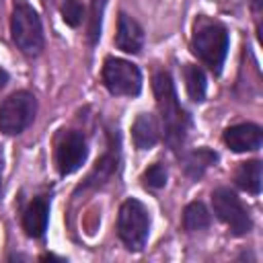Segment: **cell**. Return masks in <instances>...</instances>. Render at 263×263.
I'll return each instance as SVG.
<instances>
[{
    "mask_svg": "<svg viewBox=\"0 0 263 263\" xmlns=\"http://www.w3.org/2000/svg\"><path fill=\"white\" fill-rule=\"evenodd\" d=\"M152 90H154L156 105H158V111H160V117L164 123V140H166L168 148L177 152L183 148V144L187 140L191 119L185 113V109L181 107V103L177 99L175 82L166 70L156 72V76L152 80Z\"/></svg>",
    "mask_w": 263,
    "mask_h": 263,
    "instance_id": "cell-1",
    "label": "cell"
},
{
    "mask_svg": "<svg viewBox=\"0 0 263 263\" xmlns=\"http://www.w3.org/2000/svg\"><path fill=\"white\" fill-rule=\"evenodd\" d=\"M228 41L230 39L224 25L201 18L199 23H195V31L191 37V51L199 62H203L212 72L218 74L228 53Z\"/></svg>",
    "mask_w": 263,
    "mask_h": 263,
    "instance_id": "cell-2",
    "label": "cell"
},
{
    "mask_svg": "<svg viewBox=\"0 0 263 263\" xmlns=\"http://www.w3.org/2000/svg\"><path fill=\"white\" fill-rule=\"evenodd\" d=\"M10 33L14 45L25 53L27 58H35L43 49V27L39 14L23 0L14 4L12 16H10Z\"/></svg>",
    "mask_w": 263,
    "mask_h": 263,
    "instance_id": "cell-3",
    "label": "cell"
},
{
    "mask_svg": "<svg viewBox=\"0 0 263 263\" xmlns=\"http://www.w3.org/2000/svg\"><path fill=\"white\" fill-rule=\"evenodd\" d=\"M117 234L125 249L142 251L150 234V214L146 205L134 197L125 199L117 214Z\"/></svg>",
    "mask_w": 263,
    "mask_h": 263,
    "instance_id": "cell-4",
    "label": "cell"
},
{
    "mask_svg": "<svg viewBox=\"0 0 263 263\" xmlns=\"http://www.w3.org/2000/svg\"><path fill=\"white\" fill-rule=\"evenodd\" d=\"M37 115V99L29 90H16L0 105V132L6 136H18L25 132Z\"/></svg>",
    "mask_w": 263,
    "mask_h": 263,
    "instance_id": "cell-5",
    "label": "cell"
},
{
    "mask_svg": "<svg viewBox=\"0 0 263 263\" xmlns=\"http://www.w3.org/2000/svg\"><path fill=\"white\" fill-rule=\"evenodd\" d=\"M103 84L115 97H138L142 90V72L127 60L107 58L103 66Z\"/></svg>",
    "mask_w": 263,
    "mask_h": 263,
    "instance_id": "cell-6",
    "label": "cell"
},
{
    "mask_svg": "<svg viewBox=\"0 0 263 263\" xmlns=\"http://www.w3.org/2000/svg\"><path fill=\"white\" fill-rule=\"evenodd\" d=\"M212 205H214V214L218 216V220L224 222L234 236H242L251 230L253 222H251L247 208L236 197V193L230 191L228 187H218L212 193Z\"/></svg>",
    "mask_w": 263,
    "mask_h": 263,
    "instance_id": "cell-7",
    "label": "cell"
},
{
    "mask_svg": "<svg viewBox=\"0 0 263 263\" xmlns=\"http://www.w3.org/2000/svg\"><path fill=\"white\" fill-rule=\"evenodd\" d=\"M88 156V146L82 134L78 132H62L58 146H55V164L60 175H72L76 173Z\"/></svg>",
    "mask_w": 263,
    "mask_h": 263,
    "instance_id": "cell-8",
    "label": "cell"
},
{
    "mask_svg": "<svg viewBox=\"0 0 263 263\" xmlns=\"http://www.w3.org/2000/svg\"><path fill=\"white\" fill-rule=\"evenodd\" d=\"M261 127L255 123H238V125H230L224 132V144L232 150V152H253L257 148H261Z\"/></svg>",
    "mask_w": 263,
    "mask_h": 263,
    "instance_id": "cell-9",
    "label": "cell"
},
{
    "mask_svg": "<svg viewBox=\"0 0 263 263\" xmlns=\"http://www.w3.org/2000/svg\"><path fill=\"white\" fill-rule=\"evenodd\" d=\"M115 45L117 49L125 53H138L144 45V31L129 14L121 12L117 21V33H115Z\"/></svg>",
    "mask_w": 263,
    "mask_h": 263,
    "instance_id": "cell-10",
    "label": "cell"
},
{
    "mask_svg": "<svg viewBox=\"0 0 263 263\" xmlns=\"http://www.w3.org/2000/svg\"><path fill=\"white\" fill-rule=\"evenodd\" d=\"M47 220H49V201L47 197H35L25 214H23V230L31 238H41L47 230Z\"/></svg>",
    "mask_w": 263,
    "mask_h": 263,
    "instance_id": "cell-11",
    "label": "cell"
},
{
    "mask_svg": "<svg viewBox=\"0 0 263 263\" xmlns=\"http://www.w3.org/2000/svg\"><path fill=\"white\" fill-rule=\"evenodd\" d=\"M132 138L136 148L140 150H150L158 138H160V129H158V121L152 113H140L132 125Z\"/></svg>",
    "mask_w": 263,
    "mask_h": 263,
    "instance_id": "cell-12",
    "label": "cell"
},
{
    "mask_svg": "<svg viewBox=\"0 0 263 263\" xmlns=\"http://www.w3.org/2000/svg\"><path fill=\"white\" fill-rule=\"evenodd\" d=\"M261 177H263V164H261V160H249V162H242L236 168L234 181H236V185L242 191L257 195L261 191Z\"/></svg>",
    "mask_w": 263,
    "mask_h": 263,
    "instance_id": "cell-13",
    "label": "cell"
},
{
    "mask_svg": "<svg viewBox=\"0 0 263 263\" xmlns=\"http://www.w3.org/2000/svg\"><path fill=\"white\" fill-rule=\"evenodd\" d=\"M216 160H218V154L214 150H210V148H197V150L185 154L183 166H185V173L191 179H199Z\"/></svg>",
    "mask_w": 263,
    "mask_h": 263,
    "instance_id": "cell-14",
    "label": "cell"
},
{
    "mask_svg": "<svg viewBox=\"0 0 263 263\" xmlns=\"http://www.w3.org/2000/svg\"><path fill=\"white\" fill-rule=\"evenodd\" d=\"M210 226V212L201 201H191L183 212V228L187 232H199Z\"/></svg>",
    "mask_w": 263,
    "mask_h": 263,
    "instance_id": "cell-15",
    "label": "cell"
},
{
    "mask_svg": "<svg viewBox=\"0 0 263 263\" xmlns=\"http://www.w3.org/2000/svg\"><path fill=\"white\" fill-rule=\"evenodd\" d=\"M185 86H187V92L193 101L199 103V101L205 99L208 82H205V74L199 66H193V64L185 66Z\"/></svg>",
    "mask_w": 263,
    "mask_h": 263,
    "instance_id": "cell-16",
    "label": "cell"
},
{
    "mask_svg": "<svg viewBox=\"0 0 263 263\" xmlns=\"http://www.w3.org/2000/svg\"><path fill=\"white\" fill-rule=\"evenodd\" d=\"M115 166H117V158L113 156V152H107V154L97 162V166H95V171L90 173V177L86 179V185H84V187L105 183V181L115 173Z\"/></svg>",
    "mask_w": 263,
    "mask_h": 263,
    "instance_id": "cell-17",
    "label": "cell"
},
{
    "mask_svg": "<svg viewBox=\"0 0 263 263\" xmlns=\"http://www.w3.org/2000/svg\"><path fill=\"white\" fill-rule=\"evenodd\" d=\"M105 4H107V0H92V4H90V16H88V41H90V45H95L101 39Z\"/></svg>",
    "mask_w": 263,
    "mask_h": 263,
    "instance_id": "cell-18",
    "label": "cell"
},
{
    "mask_svg": "<svg viewBox=\"0 0 263 263\" xmlns=\"http://www.w3.org/2000/svg\"><path fill=\"white\" fill-rule=\"evenodd\" d=\"M60 10H62V18L68 27H78L86 18V8L80 0H64Z\"/></svg>",
    "mask_w": 263,
    "mask_h": 263,
    "instance_id": "cell-19",
    "label": "cell"
},
{
    "mask_svg": "<svg viewBox=\"0 0 263 263\" xmlns=\"http://www.w3.org/2000/svg\"><path fill=\"white\" fill-rule=\"evenodd\" d=\"M166 179H168L166 168H164L162 164H158V162H154L152 166H148V168L144 171V175H142L144 185L150 187V189H160V187H164V185H166Z\"/></svg>",
    "mask_w": 263,
    "mask_h": 263,
    "instance_id": "cell-20",
    "label": "cell"
},
{
    "mask_svg": "<svg viewBox=\"0 0 263 263\" xmlns=\"http://www.w3.org/2000/svg\"><path fill=\"white\" fill-rule=\"evenodd\" d=\"M6 82H8V72L0 66V88H4V86H6Z\"/></svg>",
    "mask_w": 263,
    "mask_h": 263,
    "instance_id": "cell-21",
    "label": "cell"
},
{
    "mask_svg": "<svg viewBox=\"0 0 263 263\" xmlns=\"http://www.w3.org/2000/svg\"><path fill=\"white\" fill-rule=\"evenodd\" d=\"M0 168H2V152H0Z\"/></svg>",
    "mask_w": 263,
    "mask_h": 263,
    "instance_id": "cell-22",
    "label": "cell"
},
{
    "mask_svg": "<svg viewBox=\"0 0 263 263\" xmlns=\"http://www.w3.org/2000/svg\"><path fill=\"white\" fill-rule=\"evenodd\" d=\"M0 189H2V185H0Z\"/></svg>",
    "mask_w": 263,
    "mask_h": 263,
    "instance_id": "cell-23",
    "label": "cell"
}]
</instances>
